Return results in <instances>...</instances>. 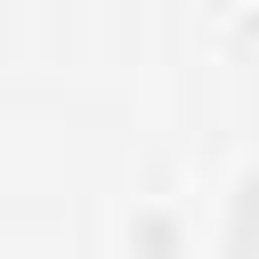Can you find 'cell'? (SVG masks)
Segmentation results:
<instances>
[{"label":"cell","mask_w":259,"mask_h":259,"mask_svg":"<svg viewBox=\"0 0 259 259\" xmlns=\"http://www.w3.org/2000/svg\"><path fill=\"white\" fill-rule=\"evenodd\" d=\"M227 259H259V178L235 194V219H227Z\"/></svg>","instance_id":"6da1fadb"}]
</instances>
